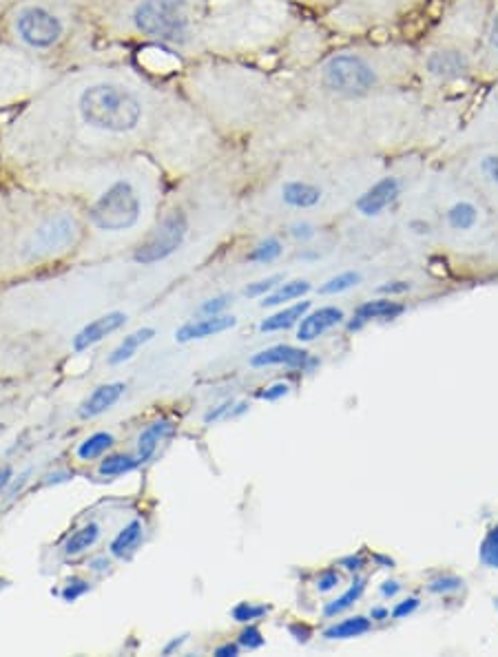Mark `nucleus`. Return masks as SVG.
I'll return each instance as SVG.
<instances>
[{"mask_svg":"<svg viewBox=\"0 0 498 657\" xmlns=\"http://www.w3.org/2000/svg\"><path fill=\"white\" fill-rule=\"evenodd\" d=\"M124 383H107V385H100V388L93 390L87 401L82 403L80 408V416L82 419H93V416H100L105 414L107 410H111L113 405L120 401V396L124 394Z\"/></svg>","mask_w":498,"mask_h":657,"instance_id":"ddd939ff","label":"nucleus"},{"mask_svg":"<svg viewBox=\"0 0 498 657\" xmlns=\"http://www.w3.org/2000/svg\"><path fill=\"white\" fill-rule=\"evenodd\" d=\"M483 171L494 184H498V155H490V158L483 160Z\"/></svg>","mask_w":498,"mask_h":657,"instance_id":"a19ab883","label":"nucleus"},{"mask_svg":"<svg viewBox=\"0 0 498 657\" xmlns=\"http://www.w3.org/2000/svg\"><path fill=\"white\" fill-rule=\"evenodd\" d=\"M388 611L386 609H372V620H386Z\"/></svg>","mask_w":498,"mask_h":657,"instance_id":"864d4df0","label":"nucleus"},{"mask_svg":"<svg viewBox=\"0 0 498 657\" xmlns=\"http://www.w3.org/2000/svg\"><path fill=\"white\" fill-rule=\"evenodd\" d=\"M293 237H297V239L315 237V226H310V224H295L293 226Z\"/></svg>","mask_w":498,"mask_h":657,"instance_id":"37998d69","label":"nucleus"},{"mask_svg":"<svg viewBox=\"0 0 498 657\" xmlns=\"http://www.w3.org/2000/svg\"><path fill=\"white\" fill-rule=\"evenodd\" d=\"M361 281V273H355V270H348V273H341L337 277L328 279L324 286L319 288L321 295H341V292H346L350 288H355Z\"/></svg>","mask_w":498,"mask_h":657,"instance_id":"cd10ccee","label":"nucleus"},{"mask_svg":"<svg viewBox=\"0 0 498 657\" xmlns=\"http://www.w3.org/2000/svg\"><path fill=\"white\" fill-rule=\"evenodd\" d=\"M215 655L217 657H235V655H240V644H222V646H217L215 649Z\"/></svg>","mask_w":498,"mask_h":657,"instance_id":"c03bdc74","label":"nucleus"},{"mask_svg":"<svg viewBox=\"0 0 498 657\" xmlns=\"http://www.w3.org/2000/svg\"><path fill=\"white\" fill-rule=\"evenodd\" d=\"M372 629V622L363 615H355V618L341 620L339 624H332L330 629L324 631L326 640H348V638H359V635H366Z\"/></svg>","mask_w":498,"mask_h":657,"instance_id":"aec40b11","label":"nucleus"},{"mask_svg":"<svg viewBox=\"0 0 498 657\" xmlns=\"http://www.w3.org/2000/svg\"><path fill=\"white\" fill-rule=\"evenodd\" d=\"M111 445H113V436L109 432H98L80 443L78 456L82 458V461H93V458L105 454Z\"/></svg>","mask_w":498,"mask_h":657,"instance_id":"393cba45","label":"nucleus"},{"mask_svg":"<svg viewBox=\"0 0 498 657\" xmlns=\"http://www.w3.org/2000/svg\"><path fill=\"white\" fill-rule=\"evenodd\" d=\"M142 531L144 529H142L140 520H131V523L124 527L116 538H113L111 554L116 558H127L129 554H133V549H136L142 540Z\"/></svg>","mask_w":498,"mask_h":657,"instance_id":"412c9836","label":"nucleus"},{"mask_svg":"<svg viewBox=\"0 0 498 657\" xmlns=\"http://www.w3.org/2000/svg\"><path fill=\"white\" fill-rule=\"evenodd\" d=\"M496 607H498V600H496Z\"/></svg>","mask_w":498,"mask_h":657,"instance_id":"6e6d98bb","label":"nucleus"},{"mask_svg":"<svg viewBox=\"0 0 498 657\" xmlns=\"http://www.w3.org/2000/svg\"><path fill=\"white\" fill-rule=\"evenodd\" d=\"M173 432H175V425L164 419L151 423L149 427H144L138 436V461L147 463L149 458L155 454V450H158V445Z\"/></svg>","mask_w":498,"mask_h":657,"instance_id":"4468645a","label":"nucleus"},{"mask_svg":"<svg viewBox=\"0 0 498 657\" xmlns=\"http://www.w3.org/2000/svg\"><path fill=\"white\" fill-rule=\"evenodd\" d=\"M417 609H419V600L417 598H408V600L399 602L397 607L392 609V618L401 620V618H406V615H412Z\"/></svg>","mask_w":498,"mask_h":657,"instance_id":"58836bf2","label":"nucleus"},{"mask_svg":"<svg viewBox=\"0 0 498 657\" xmlns=\"http://www.w3.org/2000/svg\"><path fill=\"white\" fill-rule=\"evenodd\" d=\"M98 538H100V527L96 523H89L82 529H78L76 534L67 540L65 554L67 556H78V554H82V551H87V549H91L93 545H96Z\"/></svg>","mask_w":498,"mask_h":657,"instance_id":"5701e85b","label":"nucleus"},{"mask_svg":"<svg viewBox=\"0 0 498 657\" xmlns=\"http://www.w3.org/2000/svg\"><path fill=\"white\" fill-rule=\"evenodd\" d=\"M481 560L483 565L498 569V527H494L490 534L485 536L481 545Z\"/></svg>","mask_w":498,"mask_h":657,"instance_id":"7c9ffc66","label":"nucleus"},{"mask_svg":"<svg viewBox=\"0 0 498 657\" xmlns=\"http://www.w3.org/2000/svg\"><path fill=\"white\" fill-rule=\"evenodd\" d=\"M476 219H479V211H476V206L470 202L454 204L448 211V224L454 231H470V228H474Z\"/></svg>","mask_w":498,"mask_h":657,"instance_id":"b1692460","label":"nucleus"},{"mask_svg":"<svg viewBox=\"0 0 498 657\" xmlns=\"http://www.w3.org/2000/svg\"><path fill=\"white\" fill-rule=\"evenodd\" d=\"M124 323H127V315H124V312H109V315H105V317L93 319L76 335L74 350L76 352L89 350L91 346H96V343H100L105 337H109L116 330H120Z\"/></svg>","mask_w":498,"mask_h":657,"instance_id":"1a4fd4ad","label":"nucleus"},{"mask_svg":"<svg viewBox=\"0 0 498 657\" xmlns=\"http://www.w3.org/2000/svg\"><path fill=\"white\" fill-rule=\"evenodd\" d=\"M344 321V312L335 306H326V308H319L313 310L310 315H304L302 321H299V328H297V339L299 341H315L319 337H324L328 330H332L337 326V323Z\"/></svg>","mask_w":498,"mask_h":657,"instance_id":"9d476101","label":"nucleus"},{"mask_svg":"<svg viewBox=\"0 0 498 657\" xmlns=\"http://www.w3.org/2000/svg\"><path fill=\"white\" fill-rule=\"evenodd\" d=\"M463 587V580L459 578H454V576H445V578H439V580H434L430 584V591L432 593H452V591H459Z\"/></svg>","mask_w":498,"mask_h":657,"instance_id":"c9c22d12","label":"nucleus"},{"mask_svg":"<svg viewBox=\"0 0 498 657\" xmlns=\"http://www.w3.org/2000/svg\"><path fill=\"white\" fill-rule=\"evenodd\" d=\"M240 646H246L248 651L262 649V646H264V635H262V631L248 624V627L240 633Z\"/></svg>","mask_w":498,"mask_h":657,"instance_id":"473e14b6","label":"nucleus"},{"mask_svg":"<svg viewBox=\"0 0 498 657\" xmlns=\"http://www.w3.org/2000/svg\"><path fill=\"white\" fill-rule=\"evenodd\" d=\"M363 589H366V580H357L355 584H352V587L344 593V596H339L337 600H332L326 604V609H324V615H328V618H332V615H337V613H344L346 609H350L352 604H355L359 598H361V593Z\"/></svg>","mask_w":498,"mask_h":657,"instance_id":"a878e982","label":"nucleus"},{"mask_svg":"<svg viewBox=\"0 0 498 657\" xmlns=\"http://www.w3.org/2000/svg\"><path fill=\"white\" fill-rule=\"evenodd\" d=\"M153 337H155V330L153 328H142V330L133 332V335L124 337V341L120 343V346L111 352L109 363L111 365H120L124 361L133 359V357H136V352L144 346V343H149Z\"/></svg>","mask_w":498,"mask_h":657,"instance_id":"6ab92c4d","label":"nucleus"},{"mask_svg":"<svg viewBox=\"0 0 498 657\" xmlns=\"http://www.w3.org/2000/svg\"><path fill=\"white\" fill-rule=\"evenodd\" d=\"M490 40H492V47L494 51L498 54V14L494 18V23H492V34H490Z\"/></svg>","mask_w":498,"mask_h":657,"instance_id":"3c124183","label":"nucleus"},{"mask_svg":"<svg viewBox=\"0 0 498 657\" xmlns=\"http://www.w3.org/2000/svg\"><path fill=\"white\" fill-rule=\"evenodd\" d=\"M142 208L140 186L129 175H116L91 195L85 219L100 233H127L140 224Z\"/></svg>","mask_w":498,"mask_h":657,"instance_id":"39448f33","label":"nucleus"},{"mask_svg":"<svg viewBox=\"0 0 498 657\" xmlns=\"http://www.w3.org/2000/svg\"><path fill=\"white\" fill-rule=\"evenodd\" d=\"M308 290H310V284H308V281H304V279L288 281V284H282L279 288H275V290L271 292V295H266L264 301H262V306H264V308L282 306L284 301H293V299L304 297Z\"/></svg>","mask_w":498,"mask_h":657,"instance_id":"4be33fe9","label":"nucleus"},{"mask_svg":"<svg viewBox=\"0 0 498 657\" xmlns=\"http://www.w3.org/2000/svg\"><path fill=\"white\" fill-rule=\"evenodd\" d=\"M428 69L434 73V76L456 78L468 69V60H465L461 51H434V54L428 58Z\"/></svg>","mask_w":498,"mask_h":657,"instance_id":"2eb2a0df","label":"nucleus"},{"mask_svg":"<svg viewBox=\"0 0 498 657\" xmlns=\"http://www.w3.org/2000/svg\"><path fill=\"white\" fill-rule=\"evenodd\" d=\"M341 565H344L348 571H359L363 565H366V560H363L361 556H350V558L341 560Z\"/></svg>","mask_w":498,"mask_h":657,"instance_id":"49530a36","label":"nucleus"},{"mask_svg":"<svg viewBox=\"0 0 498 657\" xmlns=\"http://www.w3.org/2000/svg\"><path fill=\"white\" fill-rule=\"evenodd\" d=\"M233 297L231 295H220V297H213L209 301H204L202 304V315L206 317H211V315H222V310L228 308V304H231Z\"/></svg>","mask_w":498,"mask_h":657,"instance_id":"f704fd0d","label":"nucleus"},{"mask_svg":"<svg viewBox=\"0 0 498 657\" xmlns=\"http://www.w3.org/2000/svg\"><path fill=\"white\" fill-rule=\"evenodd\" d=\"M406 290H410V284H406V281H392V284L381 288V292H388V295H397V292H406Z\"/></svg>","mask_w":498,"mask_h":657,"instance_id":"a18cd8bd","label":"nucleus"},{"mask_svg":"<svg viewBox=\"0 0 498 657\" xmlns=\"http://www.w3.org/2000/svg\"><path fill=\"white\" fill-rule=\"evenodd\" d=\"M89 589H91V587H89V582L80 580V578H71V580L67 582V587L62 589V598H65L67 602H76L78 598L85 596V593H87Z\"/></svg>","mask_w":498,"mask_h":657,"instance_id":"72a5a7b5","label":"nucleus"},{"mask_svg":"<svg viewBox=\"0 0 498 657\" xmlns=\"http://www.w3.org/2000/svg\"><path fill=\"white\" fill-rule=\"evenodd\" d=\"M235 326H237V319L231 315H211L200 321L184 323V326L175 332V339H178L180 343L193 341V339H206V337L222 335V332L231 330Z\"/></svg>","mask_w":498,"mask_h":657,"instance_id":"9b49d317","label":"nucleus"},{"mask_svg":"<svg viewBox=\"0 0 498 657\" xmlns=\"http://www.w3.org/2000/svg\"><path fill=\"white\" fill-rule=\"evenodd\" d=\"M399 582H383L381 584V596H386V598H392V596H397L399 593Z\"/></svg>","mask_w":498,"mask_h":657,"instance_id":"09e8293b","label":"nucleus"},{"mask_svg":"<svg viewBox=\"0 0 498 657\" xmlns=\"http://www.w3.org/2000/svg\"><path fill=\"white\" fill-rule=\"evenodd\" d=\"M337 584H339V573H337V571H332V569L324 571V573H321V576L317 578V589H319L321 593L332 591V589L337 587Z\"/></svg>","mask_w":498,"mask_h":657,"instance_id":"4c0bfd02","label":"nucleus"},{"mask_svg":"<svg viewBox=\"0 0 498 657\" xmlns=\"http://www.w3.org/2000/svg\"><path fill=\"white\" fill-rule=\"evenodd\" d=\"M153 102L131 69L105 60L67 67L0 129V155L18 169L109 158L151 127Z\"/></svg>","mask_w":498,"mask_h":657,"instance_id":"f257e3e1","label":"nucleus"},{"mask_svg":"<svg viewBox=\"0 0 498 657\" xmlns=\"http://www.w3.org/2000/svg\"><path fill=\"white\" fill-rule=\"evenodd\" d=\"M403 308L397 301H390V299H375V301H366V304L357 308V323H350V328L355 330L359 328L361 323H366L370 319H397L399 315H403Z\"/></svg>","mask_w":498,"mask_h":657,"instance_id":"dca6fc26","label":"nucleus"},{"mask_svg":"<svg viewBox=\"0 0 498 657\" xmlns=\"http://www.w3.org/2000/svg\"><path fill=\"white\" fill-rule=\"evenodd\" d=\"M253 368H266V365H286V368H308L313 365L310 354L293 346H273L262 350L251 359Z\"/></svg>","mask_w":498,"mask_h":657,"instance_id":"f8f14e48","label":"nucleus"},{"mask_svg":"<svg viewBox=\"0 0 498 657\" xmlns=\"http://www.w3.org/2000/svg\"><path fill=\"white\" fill-rule=\"evenodd\" d=\"M186 233H189V219L175 208V211L166 213L160 222L155 224L153 231L142 239L136 253H133V259L142 266L158 264L162 259L171 257L175 250L184 244Z\"/></svg>","mask_w":498,"mask_h":657,"instance_id":"423d86ee","label":"nucleus"},{"mask_svg":"<svg viewBox=\"0 0 498 657\" xmlns=\"http://www.w3.org/2000/svg\"><path fill=\"white\" fill-rule=\"evenodd\" d=\"M85 235V219L74 206L47 204L31 226L27 237L18 242V257L27 264L69 253Z\"/></svg>","mask_w":498,"mask_h":657,"instance_id":"20e7f679","label":"nucleus"},{"mask_svg":"<svg viewBox=\"0 0 498 657\" xmlns=\"http://www.w3.org/2000/svg\"><path fill=\"white\" fill-rule=\"evenodd\" d=\"M288 631L297 642H308L310 638H313V631H310L306 624H290Z\"/></svg>","mask_w":498,"mask_h":657,"instance_id":"79ce46f5","label":"nucleus"},{"mask_svg":"<svg viewBox=\"0 0 498 657\" xmlns=\"http://www.w3.org/2000/svg\"><path fill=\"white\" fill-rule=\"evenodd\" d=\"M284 277L282 275H273V277H266L262 281H255V284H251L246 288V297H266L268 292H273L277 286H279V281H282Z\"/></svg>","mask_w":498,"mask_h":657,"instance_id":"2f4dec72","label":"nucleus"},{"mask_svg":"<svg viewBox=\"0 0 498 657\" xmlns=\"http://www.w3.org/2000/svg\"><path fill=\"white\" fill-rule=\"evenodd\" d=\"M12 467L5 465V467H0V494L5 492V487L9 485V481H12Z\"/></svg>","mask_w":498,"mask_h":657,"instance_id":"de8ad7c7","label":"nucleus"},{"mask_svg":"<svg viewBox=\"0 0 498 657\" xmlns=\"http://www.w3.org/2000/svg\"><path fill=\"white\" fill-rule=\"evenodd\" d=\"M186 638H189V635H180V640L175 638L171 644H166V646H164V655H171L173 651H178L180 646L186 642Z\"/></svg>","mask_w":498,"mask_h":657,"instance_id":"8fccbe9b","label":"nucleus"},{"mask_svg":"<svg viewBox=\"0 0 498 657\" xmlns=\"http://www.w3.org/2000/svg\"><path fill=\"white\" fill-rule=\"evenodd\" d=\"M16 0H0V12H3V9H7L9 5H14Z\"/></svg>","mask_w":498,"mask_h":657,"instance_id":"5fc2aeb1","label":"nucleus"},{"mask_svg":"<svg viewBox=\"0 0 498 657\" xmlns=\"http://www.w3.org/2000/svg\"><path fill=\"white\" fill-rule=\"evenodd\" d=\"M399 191L401 184L394 180V177H383V180H379L372 189H368L359 197L357 211L366 217H375L381 211H386V208L397 200Z\"/></svg>","mask_w":498,"mask_h":657,"instance_id":"6e6552de","label":"nucleus"},{"mask_svg":"<svg viewBox=\"0 0 498 657\" xmlns=\"http://www.w3.org/2000/svg\"><path fill=\"white\" fill-rule=\"evenodd\" d=\"M279 255H282V244H279V239L268 237V239H264L262 244H257V246L253 248V253L248 255V262L273 264Z\"/></svg>","mask_w":498,"mask_h":657,"instance_id":"c85d7f7f","label":"nucleus"},{"mask_svg":"<svg viewBox=\"0 0 498 657\" xmlns=\"http://www.w3.org/2000/svg\"><path fill=\"white\" fill-rule=\"evenodd\" d=\"M96 23L82 0H16L0 12V40L62 67L91 58Z\"/></svg>","mask_w":498,"mask_h":657,"instance_id":"f03ea898","label":"nucleus"},{"mask_svg":"<svg viewBox=\"0 0 498 657\" xmlns=\"http://www.w3.org/2000/svg\"><path fill=\"white\" fill-rule=\"evenodd\" d=\"M288 392H290L288 383H275V385H271V388H266L264 392H259L257 396L264 401H279V399H284Z\"/></svg>","mask_w":498,"mask_h":657,"instance_id":"e433bc0d","label":"nucleus"},{"mask_svg":"<svg viewBox=\"0 0 498 657\" xmlns=\"http://www.w3.org/2000/svg\"><path fill=\"white\" fill-rule=\"evenodd\" d=\"M282 197L284 202L293 208H313L321 200V191L317 186L306 182H288L284 184Z\"/></svg>","mask_w":498,"mask_h":657,"instance_id":"a211bd4d","label":"nucleus"},{"mask_svg":"<svg viewBox=\"0 0 498 657\" xmlns=\"http://www.w3.org/2000/svg\"><path fill=\"white\" fill-rule=\"evenodd\" d=\"M65 67L0 40V113L18 111L47 89Z\"/></svg>","mask_w":498,"mask_h":657,"instance_id":"7ed1b4c3","label":"nucleus"},{"mask_svg":"<svg viewBox=\"0 0 498 657\" xmlns=\"http://www.w3.org/2000/svg\"><path fill=\"white\" fill-rule=\"evenodd\" d=\"M308 308H310L308 301H299V304H295V306H288L284 310L275 312V315L266 317L262 323H259V330H262V332H279V330L293 328L295 323L302 321V317L306 315Z\"/></svg>","mask_w":498,"mask_h":657,"instance_id":"f3484780","label":"nucleus"},{"mask_svg":"<svg viewBox=\"0 0 498 657\" xmlns=\"http://www.w3.org/2000/svg\"><path fill=\"white\" fill-rule=\"evenodd\" d=\"M266 613H268V607H264V604H253V602H240V604H237V607L231 611L233 620L242 622V624H248V622H253V620H259V618H262V615H266Z\"/></svg>","mask_w":498,"mask_h":657,"instance_id":"c756f323","label":"nucleus"},{"mask_svg":"<svg viewBox=\"0 0 498 657\" xmlns=\"http://www.w3.org/2000/svg\"><path fill=\"white\" fill-rule=\"evenodd\" d=\"M324 80L332 91L344 93V96H361L375 87V71L355 54H339L328 60Z\"/></svg>","mask_w":498,"mask_h":657,"instance_id":"0eeeda50","label":"nucleus"},{"mask_svg":"<svg viewBox=\"0 0 498 657\" xmlns=\"http://www.w3.org/2000/svg\"><path fill=\"white\" fill-rule=\"evenodd\" d=\"M224 416H233V403H231V401L224 403V405H220V408L211 410L209 414L204 416V421H206V423H215V421L224 419Z\"/></svg>","mask_w":498,"mask_h":657,"instance_id":"ea45409f","label":"nucleus"},{"mask_svg":"<svg viewBox=\"0 0 498 657\" xmlns=\"http://www.w3.org/2000/svg\"><path fill=\"white\" fill-rule=\"evenodd\" d=\"M91 569L93 571H105V569H109V560L107 558H96L91 562Z\"/></svg>","mask_w":498,"mask_h":657,"instance_id":"603ef678","label":"nucleus"},{"mask_svg":"<svg viewBox=\"0 0 498 657\" xmlns=\"http://www.w3.org/2000/svg\"><path fill=\"white\" fill-rule=\"evenodd\" d=\"M138 465H140V461L133 456H124V454L107 456L105 461L100 463V474L102 476H122V474L133 472Z\"/></svg>","mask_w":498,"mask_h":657,"instance_id":"bb28decb","label":"nucleus"}]
</instances>
